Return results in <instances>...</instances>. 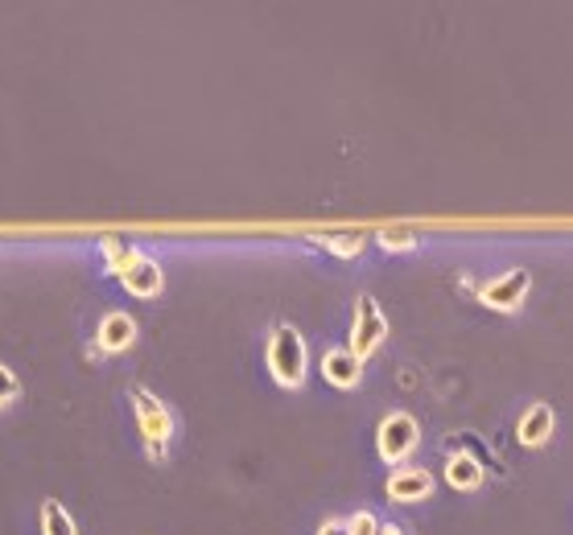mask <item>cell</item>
I'll return each instance as SVG.
<instances>
[{
	"label": "cell",
	"mask_w": 573,
	"mask_h": 535,
	"mask_svg": "<svg viewBox=\"0 0 573 535\" xmlns=\"http://www.w3.org/2000/svg\"><path fill=\"white\" fill-rule=\"evenodd\" d=\"M347 535H380V523L368 511H359V515L347 519Z\"/></svg>",
	"instance_id": "17"
},
{
	"label": "cell",
	"mask_w": 573,
	"mask_h": 535,
	"mask_svg": "<svg viewBox=\"0 0 573 535\" xmlns=\"http://www.w3.org/2000/svg\"><path fill=\"white\" fill-rule=\"evenodd\" d=\"M322 375H326V384L331 388H355L359 384V375H363V363L355 358L351 351H331L322 358Z\"/></svg>",
	"instance_id": "9"
},
{
	"label": "cell",
	"mask_w": 573,
	"mask_h": 535,
	"mask_svg": "<svg viewBox=\"0 0 573 535\" xmlns=\"http://www.w3.org/2000/svg\"><path fill=\"white\" fill-rule=\"evenodd\" d=\"M375 240H380V247H389V252H413L417 247V235L413 231H396V227H384Z\"/></svg>",
	"instance_id": "15"
},
{
	"label": "cell",
	"mask_w": 573,
	"mask_h": 535,
	"mask_svg": "<svg viewBox=\"0 0 573 535\" xmlns=\"http://www.w3.org/2000/svg\"><path fill=\"white\" fill-rule=\"evenodd\" d=\"M99 252H104V259H108L111 272H120V268H124V264L136 256V252H132V247L120 240V235H104V240H99Z\"/></svg>",
	"instance_id": "14"
},
{
	"label": "cell",
	"mask_w": 573,
	"mask_h": 535,
	"mask_svg": "<svg viewBox=\"0 0 573 535\" xmlns=\"http://www.w3.org/2000/svg\"><path fill=\"white\" fill-rule=\"evenodd\" d=\"M553 408L549 404H533L524 416H520V425H516V437L520 445H528V449H537V445H545L549 437H553Z\"/></svg>",
	"instance_id": "8"
},
{
	"label": "cell",
	"mask_w": 573,
	"mask_h": 535,
	"mask_svg": "<svg viewBox=\"0 0 573 535\" xmlns=\"http://www.w3.org/2000/svg\"><path fill=\"white\" fill-rule=\"evenodd\" d=\"M429 490H433V474H429V470H408V465H401L389 478V499L396 502H417L426 499Z\"/></svg>",
	"instance_id": "7"
},
{
	"label": "cell",
	"mask_w": 573,
	"mask_h": 535,
	"mask_svg": "<svg viewBox=\"0 0 573 535\" xmlns=\"http://www.w3.org/2000/svg\"><path fill=\"white\" fill-rule=\"evenodd\" d=\"M17 391H21L17 375H13L9 367H0V412H4V408L17 400Z\"/></svg>",
	"instance_id": "16"
},
{
	"label": "cell",
	"mask_w": 573,
	"mask_h": 535,
	"mask_svg": "<svg viewBox=\"0 0 573 535\" xmlns=\"http://www.w3.org/2000/svg\"><path fill=\"white\" fill-rule=\"evenodd\" d=\"M132 408H136V425H141V445H145L148 462H166L169 441H174V416L169 408L145 388H132Z\"/></svg>",
	"instance_id": "2"
},
{
	"label": "cell",
	"mask_w": 573,
	"mask_h": 535,
	"mask_svg": "<svg viewBox=\"0 0 573 535\" xmlns=\"http://www.w3.org/2000/svg\"><path fill=\"white\" fill-rule=\"evenodd\" d=\"M384 338H389V317L380 314V305H375L371 296H359L355 326H351V346H347V351L363 363V358H371V354L384 346Z\"/></svg>",
	"instance_id": "3"
},
{
	"label": "cell",
	"mask_w": 573,
	"mask_h": 535,
	"mask_svg": "<svg viewBox=\"0 0 573 535\" xmlns=\"http://www.w3.org/2000/svg\"><path fill=\"white\" fill-rule=\"evenodd\" d=\"M318 535H347V523H322Z\"/></svg>",
	"instance_id": "18"
},
{
	"label": "cell",
	"mask_w": 573,
	"mask_h": 535,
	"mask_svg": "<svg viewBox=\"0 0 573 535\" xmlns=\"http://www.w3.org/2000/svg\"><path fill=\"white\" fill-rule=\"evenodd\" d=\"M380 535H405L401 527H380Z\"/></svg>",
	"instance_id": "19"
},
{
	"label": "cell",
	"mask_w": 573,
	"mask_h": 535,
	"mask_svg": "<svg viewBox=\"0 0 573 535\" xmlns=\"http://www.w3.org/2000/svg\"><path fill=\"white\" fill-rule=\"evenodd\" d=\"M482 478H487V470H482L475 458H466V453H454V458L445 462V482H450L454 490H479Z\"/></svg>",
	"instance_id": "11"
},
{
	"label": "cell",
	"mask_w": 573,
	"mask_h": 535,
	"mask_svg": "<svg viewBox=\"0 0 573 535\" xmlns=\"http://www.w3.org/2000/svg\"><path fill=\"white\" fill-rule=\"evenodd\" d=\"M417 421L408 416V412H392V416H384V425H380V433H375V445H380V458L389 465H401L417 449Z\"/></svg>",
	"instance_id": "4"
},
{
	"label": "cell",
	"mask_w": 573,
	"mask_h": 535,
	"mask_svg": "<svg viewBox=\"0 0 573 535\" xmlns=\"http://www.w3.org/2000/svg\"><path fill=\"white\" fill-rule=\"evenodd\" d=\"M132 342H136V321L129 314H108L104 317V326H99V346L108 354H120L129 351Z\"/></svg>",
	"instance_id": "10"
},
{
	"label": "cell",
	"mask_w": 573,
	"mask_h": 535,
	"mask_svg": "<svg viewBox=\"0 0 573 535\" xmlns=\"http://www.w3.org/2000/svg\"><path fill=\"white\" fill-rule=\"evenodd\" d=\"M314 247H326L334 256H355V252H363V235H310Z\"/></svg>",
	"instance_id": "13"
},
{
	"label": "cell",
	"mask_w": 573,
	"mask_h": 535,
	"mask_svg": "<svg viewBox=\"0 0 573 535\" xmlns=\"http://www.w3.org/2000/svg\"><path fill=\"white\" fill-rule=\"evenodd\" d=\"M528 289H533V277L524 268H512L503 277L487 280L479 289V301L487 309H496V314H516L520 305H524V296H528Z\"/></svg>",
	"instance_id": "5"
},
{
	"label": "cell",
	"mask_w": 573,
	"mask_h": 535,
	"mask_svg": "<svg viewBox=\"0 0 573 535\" xmlns=\"http://www.w3.org/2000/svg\"><path fill=\"white\" fill-rule=\"evenodd\" d=\"M41 535H79L74 519L67 515V507H62L58 499L41 502Z\"/></svg>",
	"instance_id": "12"
},
{
	"label": "cell",
	"mask_w": 573,
	"mask_h": 535,
	"mask_svg": "<svg viewBox=\"0 0 573 535\" xmlns=\"http://www.w3.org/2000/svg\"><path fill=\"white\" fill-rule=\"evenodd\" d=\"M116 277H120V284H124L132 296H157L162 293V284H166L162 268H157L148 256H141V252H136V256H132L129 264L116 272Z\"/></svg>",
	"instance_id": "6"
},
{
	"label": "cell",
	"mask_w": 573,
	"mask_h": 535,
	"mask_svg": "<svg viewBox=\"0 0 573 535\" xmlns=\"http://www.w3.org/2000/svg\"><path fill=\"white\" fill-rule=\"evenodd\" d=\"M268 370L280 388H301L306 384V370H310V346L297 326L280 321L273 338H268Z\"/></svg>",
	"instance_id": "1"
}]
</instances>
